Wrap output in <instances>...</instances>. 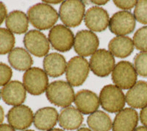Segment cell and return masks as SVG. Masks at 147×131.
Returning <instances> with one entry per match:
<instances>
[{
    "label": "cell",
    "instance_id": "6da1fadb",
    "mask_svg": "<svg viewBox=\"0 0 147 131\" xmlns=\"http://www.w3.org/2000/svg\"><path fill=\"white\" fill-rule=\"evenodd\" d=\"M27 17L33 27L40 30H45L55 26L59 16L56 10L49 5L38 3L29 8Z\"/></svg>",
    "mask_w": 147,
    "mask_h": 131
},
{
    "label": "cell",
    "instance_id": "7a4b0ae2",
    "mask_svg": "<svg viewBox=\"0 0 147 131\" xmlns=\"http://www.w3.org/2000/svg\"><path fill=\"white\" fill-rule=\"evenodd\" d=\"M46 95L48 100L58 107H69L74 101V91L69 82L56 80L49 84Z\"/></svg>",
    "mask_w": 147,
    "mask_h": 131
},
{
    "label": "cell",
    "instance_id": "3957f363",
    "mask_svg": "<svg viewBox=\"0 0 147 131\" xmlns=\"http://www.w3.org/2000/svg\"><path fill=\"white\" fill-rule=\"evenodd\" d=\"M85 4L80 0H66L62 2L59 10L60 20L65 27L80 25L85 17Z\"/></svg>",
    "mask_w": 147,
    "mask_h": 131
},
{
    "label": "cell",
    "instance_id": "277c9868",
    "mask_svg": "<svg viewBox=\"0 0 147 131\" xmlns=\"http://www.w3.org/2000/svg\"><path fill=\"white\" fill-rule=\"evenodd\" d=\"M99 103L104 110L109 113H118L124 109L125 105V95L115 85L104 86L99 94Z\"/></svg>",
    "mask_w": 147,
    "mask_h": 131
},
{
    "label": "cell",
    "instance_id": "5b68a950",
    "mask_svg": "<svg viewBox=\"0 0 147 131\" xmlns=\"http://www.w3.org/2000/svg\"><path fill=\"white\" fill-rule=\"evenodd\" d=\"M90 65L85 58L75 56L67 63L65 77L71 86H80L84 83L88 76Z\"/></svg>",
    "mask_w": 147,
    "mask_h": 131
},
{
    "label": "cell",
    "instance_id": "8992f818",
    "mask_svg": "<svg viewBox=\"0 0 147 131\" xmlns=\"http://www.w3.org/2000/svg\"><path fill=\"white\" fill-rule=\"evenodd\" d=\"M23 85L30 94L40 95L46 91L49 86L48 75L40 68H30L24 74Z\"/></svg>",
    "mask_w": 147,
    "mask_h": 131
},
{
    "label": "cell",
    "instance_id": "52a82bcc",
    "mask_svg": "<svg viewBox=\"0 0 147 131\" xmlns=\"http://www.w3.org/2000/svg\"><path fill=\"white\" fill-rule=\"evenodd\" d=\"M137 72L134 66L128 61H120L112 72V80L121 89H129L136 83Z\"/></svg>",
    "mask_w": 147,
    "mask_h": 131
},
{
    "label": "cell",
    "instance_id": "ba28073f",
    "mask_svg": "<svg viewBox=\"0 0 147 131\" xmlns=\"http://www.w3.org/2000/svg\"><path fill=\"white\" fill-rule=\"evenodd\" d=\"M89 65L94 74L101 77H107L115 67V58L110 51L98 49L90 57Z\"/></svg>",
    "mask_w": 147,
    "mask_h": 131
},
{
    "label": "cell",
    "instance_id": "9c48e42d",
    "mask_svg": "<svg viewBox=\"0 0 147 131\" xmlns=\"http://www.w3.org/2000/svg\"><path fill=\"white\" fill-rule=\"evenodd\" d=\"M74 36L70 29L62 24L52 27L49 32V41L54 49L60 52L69 51L74 47Z\"/></svg>",
    "mask_w": 147,
    "mask_h": 131
},
{
    "label": "cell",
    "instance_id": "30bf717a",
    "mask_svg": "<svg viewBox=\"0 0 147 131\" xmlns=\"http://www.w3.org/2000/svg\"><path fill=\"white\" fill-rule=\"evenodd\" d=\"M99 41L97 35L90 30L79 31L74 36V48L79 55L88 57L97 51Z\"/></svg>",
    "mask_w": 147,
    "mask_h": 131
},
{
    "label": "cell",
    "instance_id": "8fae6325",
    "mask_svg": "<svg viewBox=\"0 0 147 131\" xmlns=\"http://www.w3.org/2000/svg\"><path fill=\"white\" fill-rule=\"evenodd\" d=\"M24 44L29 52L37 57L46 56L49 51V41L43 32L37 30L27 32L24 37Z\"/></svg>",
    "mask_w": 147,
    "mask_h": 131
},
{
    "label": "cell",
    "instance_id": "7c38bea8",
    "mask_svg": "<svg viewBox=\"0 0 147 131\" xmlns=\"http://www.w3.org/2000/svg\"><path fill=\"white\" fill-rule=\"evenodd\" d=\"M108 27L113 34L118 36H124L135 30L136 19L130 12H117L110 19Z\"/></svg>",
    "mask_w": 147,
    "mask_h": 131
},
{
    "label": "cell",
    "instance_id": "4fadbf2b",
    "mask_svg": "<svg viewBox=\"0 0 147 131\" xmlns=\"http://www.w3.org/2000/svg\"><path fill=\"white\" fill-rule=\"evenodd\" d=\"M34 115L31 108L24 105L14 106L7 114L10 125L14 129L24 130L31 126L33 122Z\"/></svg>",
    "mask_w": 147,
    "mask_h": 131
},
{
    "label": "cell",
    "instance_id": "5bb4252c",
    "mask_svg": "<svg viewBox=\"0 0 147 131\" xmlns=\"http://www.w3.org/2000/svg\"><path fill=\"white\" fill-rule=\"evenodd\" d=\"M85 25L90 31L102 32L109 26L108 13L100 7H91L86 11L84 17Z\"/></svg>",
    "mask_w": 147,
    "mask_h": 131
},
{
    "label": "cell",
    "instance_id": "9a60e30c",
    "mask_svg": "<svg viewBox=\"0 0 147 131\" xmlns=\"http://www.w3.org/2000/svg\"><path fill=\"white\" fill-rule=\"evenodd\" d=\"M3 101L9 105H20L26 99V89L23 83L13 80L4 86L1 90Z\"/></svg>",
    "mask_w": 147,
    "mask_h": 131
},
{
    "label": "cell",
    "instance_id": "2e32d148",
    "mask_svg": "<svg viewBox=\"0 0 147 131\" xmlns=\"http://www.w3.org/2000/svg\"><path fill=\"white\" fill-rule=\"evenodd\" d=\"M138 123V113L134 108L122 109L115 115L113 131H134Z\"/></svg>",
    "mask_w": 147,
    "mask_h": 131
},
{
    "label": "cell",
    "instance_id": "e0dca14e",
    "mask_svg": "<svg viewBox=\"0 0 147 131\" xmlns=\"http://www.w3.org/2000/svg\"><path fill=\"white\" fill-rule=\"evenodd\" d=\"M74 103L77 109L83 114H91L99 108V98L89 90H81L75 94Z\"/></svg>",
    "mask_w": 147,
    "mask_h": 131
},
{
    "label": "cell",
    "instance_id": "ac0fdd59",
    "mask_svg": "<svg viewBox=\"0 0 147 131\" xmlns=\"http://www.w3.org/2000/svg\"><path fill=\"white\" fill-rule=\"evenodd\" d=\"M58 116V113L55 108L52 107L40 108L34 114V125L40 130H49L56 125Z\"/></svg>",
    "mask_w": 147,
    "mask_h": 131
},
{
    "label": "cell",
    "instance_id": "d6986e66",
    "mask_svg": "<svg viewBox=\"0 0 147 131\" xmlns=\"http://www.w3.org/2000/svg\"><path fill=\"white\" fill-rule=\"evenodd\" d=\"M126 103L132 108H143L147 105V82L140 80L129 89Z\"/></svg>",
    "mask_w": 147,
    "mask_h": 131
},
{
    "label": "cell",
    "instance_id": "ffe728a7",
    "mask_svg": "<svg viewBox=\"0 0 147 131\" xmlns=\"http://www.w3.org/2000/svg\"><path fill=\"white\" fill-rule=\"evenodd\" d=\"M83 122L82 113L73 106L65 107L58 116L59 125L67 130L78 129Z\"/></svg>",
    "mask_w": 147,
    "mask_h": 131
},
{
    "label": "cell",
    "instance_id": "44dd1931",
    "mask_svg": "<svg viewBox=\"0 0 147 131\" xmlns=\"http://www.w3.org/2000/svg\"><path fill=\"white\" fill-rule=\"evenodd\" d=\"M43 66L47 75L52 77H58L65 72L67 63L62 55L52 52L45 56Z\"/></svg>",
    "mask_w": 147,
    "mask_h": 131
},
{
    "label": "cell",
    "instance_id": "7402d4cb",
    "mask_svg": "<svg viewBox=\"0 0 147 131\" xmlns=\"http://www.w3.org/2000/svg\"><path fill=\"white\" fill-rule=\"evenodd\" d=\"M8 61L13 69L27 71L31 68L33 61L28 52L22 47H16L9 52Z\"/></svg>",
    "mask_w": 147,
    "mask_h": 131
},
{
    "label": "cell",
    "instance_id": "603a6c76",
    "mask_svg": "<svg viewBox=\"0 0 147 131\" xmlns=\"http://www.w3.org/2000/svg\"><path fill=\"white\" fill-rule=\"evenodd\" d=\"M108 49L113 56L123 58L132 54L134 44L132 39L127 36H116L110 41Z\"/></svg>",
    "mask_w": 147,
    "mask_h": 131
},
{
    "label": "cell",
    "instance_id": "cb8c5ba5",
    "mask_svg": "<svg viewBox=\"0 0 147 131\" xmlns=\"http://www.w3.org/2000/svg\"><path fill=\"white\" fill-rule=\"evenodd\" d=\"M5 25L11 32L23 34L28 30V17L24 12L13 10L7 15L5 20Z\"/></svg>",
    "mask_w": 147,
    "mask_h": 131
},
{
    "label": "cell",
    "instance_id": "d4e9b609",
    "mask_svg": "<svg viewBox=\"0 0 147 131\" xmlns=\"http://www.w3.org/2000/svg\"><path fill=\"white\" fill-rule=\"evenodd\" d=\"M87 123L92 131H109L112 128V120L102 111H96L89 115Z\"/></svg>",
    "mask_w": 147,
    "mask_h": 131
},
{
    "label": "cell",
    "instance_id": "484cf974",
    "mask_svg": "<svg viewBox=\"0 0 147 131\" xmlns=\"http://www.w3.org/2000/svg\"><path fill=\"white\" fill-rule=\"evenodd\" d=\"M15 37L9 30L0 27V55H6L13 49Z\"/></svg>",
    "mask_w": 147,
    "mask_h": 131
},
{
    "label": "cell",
    "instance_id": "4316f807",
    "mask_svg": "<svg viewBox=\"0 0 147 131\" xmlns=\"http://www.w3.org/2000/svg\"><path fill=\"white\" fill-rule=\"evenodd\" d=\"M132 41L136 49L142 52H147V26L136 31Z\"/></svg>",
    "mask_w": 147,
    "mask_h": 131
},
{
    "label": "cell",
    "instance_id": "83f0119b",
    "mask_svg": "<svg viewBox=\"0 0 147 131\" xmlns=\"http://www.w3.org/2000/svg\"><path fill=\"white\" fill-rule=\"evenodd\" d=\"M134 67L137 74L147 77V52H139L134 57Z\"/></svg>",
    "mask_w": 147,
    "mask_h": 131
},
{
    "label": "cell",
    "instance_id": "f1b7e54d",
    "mask_svg": "<svg viewBox=\"0 0 147 131\" xmlns=\"http://www.w3.org/2000/svg\"><path fill=\"white\" fill-rule=\"evenodd\" d=\"M136 20L143 24H147V0L137 1L134 10Z\"/></svg>",
    "mask_w": 147,
    "mask_h": 131
},
{
    "label": "cell",
    "instance_id": "f546056e",
    "mask_svg": "<svg viewBox=\"0 0 147 131\" xmlns=\"http://www.w3.org/2000/svg\"><path fill=\"white\" fill-rule=\"evenodd\" d=\"M13 75L10 67L3 63H0V86H5L10 82Z\"/></svg>",
    "mask_w": 147,
    "mask_h": 131
},
{
    "label": "cell",
    "instance_id": "4dcf8cb0",
    "mask_svg": "<svg viewBox=\"0 0 147 131\" xmlns=\"http://www.w3.org/2000/svg\"><path fill=\"white\" fill-rule=\"evenodd\" d=\"M115 4L118 7L123 10H130L136 5L137 1L135 0H129V1H124V0H114Z\"/></svg>",
    "mask_w": 147,
    "mask_h": 131
},
{
    "label": "cell",
    "instance_id": "1f68e13d",
    "mask_svg": "<svg viewBox=\"0 0 147 131\" xmlns=\"http://www.w3.org/2000/svg\"><path fill=\"white\" fill-rule=\"evenodd\" d=\"M7 8L3 2H0V25L3 23L4 20L7 18Z\"/></svg>",
    "mask_w": 147,
    "mask_h": 131
},
{
    "label": "cell",
    "instance_id": "d6a6232c",
    "mask_svg": "<svg viewBox=\"0 0 147 131\" xmlns=\"http://www.w3.org/2000/svg\"><path fill=\"white\" fill-rule=\"evenodd\" d=\"M140 120L145 127H147V105L141 109L140 112Z\"/></svg>",
    "mask_w": 147,
    "mask_h": 131
},
{
    "label": "cell",
    "instance_id": "836d02e7",
    "mask_svg": "<svg viewBox=\"0 0 147 131\" xmlns=\"http://www.w3.org/2000/svg\"><path fill=\"white\" fill-rule=\"evenodd\" d=\"M0 131H16V130L10 124H0Z\"/></svg>",
    "mask_w": 147,
    "mask_h": 131
},
{
    "label": "cell",
    "instance_id": "e575fe53",
    "mask_svg": "<svg viewBox=\"0 0 147 131\" xmlns=\"http://www.w3.org/2000/svg\"><path fill=\"white\" fill-rule=\"evenodd\" d=\"M4 117H5V113H4V110H3V108H2V106H0V124H2V122H3Z\"/></svg>",
    "mask_w": 147,
    "mask_h": 131
},
{
    "label": "cell",
    "instance_id": "d590c367",
    "mask_svg": "<svg viewBox=\"0 0 147 131\" xmlns=\"http://www.w3.org/2000/svg\"><path fill=\"white\" fill-rule=\"evenodd\" d=\"M92 3L95 4V5H105L107 2H108V1L107 0H105V1H102V0H99V1H91Z\"/></svg>",
    "mask_w": 147,
    "mask_h": 131
},
{
    "label": "cell",
    "instance_id": "8d00e7d4",
    "mask_svg": "<svg viewBox=\"0 0 147 131\" xmlns=\"http://www.w3.org/2000/svg\"><path fill=\"white\" fill-rule=\"evenodd\" d=\"M134 131H147V127L145 126H140L136 128Z\"/></svg>",
    "mask_w": 147,
    "mask_h": 131
},
{
    "label": "cell",
    "instance_id": "74e56055",
    "mask_svg": "<svg viewBox=\"0 0 147 131\" xmlns=\"http://www.w3.org/2000/svg\"><path fill=\"white\" fill-rule=\"evenodd\" d=\"M43 2L46 4H58L61 2V1H43Z\"/></svg>",
    "mask_w": 147,
    "mask_h": 131
},
{
    "label": "cell",
    "instance_id": "f35d334b",
    "mask_svg": "<svg viewBox=\"0 0 147 131\" xmlns=\"http://www.w3.org/2000/svg\"><path fill=\"white\" fill-rule=\"evenodd\" d=\"M77 131H92V130L90 129H89V128H80V129L77 130Z\"/></svg>",
    "mask_w": 147,
    "mask_h": 131
},
{
    "label": "cell",
    "instance_id": "ab89813d",
    "mask_svg": "<svg viewBox=\"0 0 147 131\" xmlns=\"http://www.w3.org/2000/svg\"><path fill=\"white\" fill-rule=\"evenodd\" d=\"M47 131H65L62 129H59V128H52V129L49 130Z\"/></svg>",
    "mask_w": 147,
    "mask_h": 131
},
{
    "label": "cell",
    "instance_id": "60d3db41",
    "mask_svg": "<svg viewBox=\"0 0 147 131\" xmlns=\"http://www.w3.org/2000/svg\"><path fill=\"white\" fill-rule=\"evenodd\" d=\"M24 131H35V130H25Z\"/></svg>",
    "mask_w": 147,
    "mask_h": 131
},
{
    "label": "cell",
    "instance_id": "b9f144b4",
    "mask_svg": "<svg viewBox=\"0 0 147 131\" xmlns=\"http://www.w3.org/2000/svg\"><path fill=\"white\" fill-rule=\"evenodd\" d=\"M1 96H2V95H1V92H0V99H1Z\"/></svg>",
    "mask_w": 147,
    "mask_h": 131
}]
</instances>
